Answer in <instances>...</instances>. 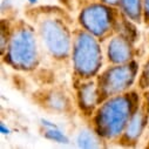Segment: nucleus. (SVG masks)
Returning <instances> with one entry per match:
<instances>
[{"instance_id":"obj_1","label":"nucleus","mask_w":149,"mask_h":149,"mask_svg":"<svg viewBox=\"0 0 149 149\" xmlns=\"http://www.w3.org/2000/svg\"><path fill=\"white\" fill-rule=\"evenodd\" d=\"M141 104L142 95L135 89L111 96L95 110L91 119L92 127L104 142H116Z\"/></svg>"},{"instance_id":"obj_2","label":"nucleus","mask_w":149,"mask_h":149,"mask_svg":"<svg viewBox=\"0 0 149 149\" xmlns=\"http://www.w3.org/2000/svg\"><path fill=\"white\" fill-rule=\"evenodd\" d=\"M34 27L47 54L55 61L70 59L73 31L63 15L54 11H42L33 15Z\"/></svg>"},{"instance_id":"obj_3","label":"nucleus","mask_w":149,"mask_h":149,"mask_svg":"<svg viewBox=\"0 0 149 149\" xmlns=\"http://www.w3.org/2000/svg\"><path fill=\"white\" fill-rule=\"evenodd\" d=\"M39 36L34 25L26 20L13 22L8 46L1 55L3 62L20 72H32L40 63Z\"/></svg>"},{"instance_id":"obj_4","label":"nucleus","mask_w":149,"mask_h":149,"mask_svg":"<svg viewBox=\"0 0 149 149\" xmlns=\"http://www.w3.org/2000/svg\"><path fill=\"white\" fill-rule=\"evenodd\" d=\"M70 61L79 81L96 78L103 63L101 40L82 27L74 29Z\"/></svg>"},{"instance_id":"obj_5","label":"nucleus","mask_w":149,"mask_h":149,"mask_svg":"<svg viewBox=\"0 0 149 149\" xmlns=\"http://www.w3.org/2000/svg\"><path fill=\"white\" fill-rule=\"evenodd\" d=\"M121 11L100 0L82 5L78 15L79 26L92 33L99 40H106L115 34Z\"/></svg>"},{"instance_id":"obj_6","label":"nucleus","mask_w":149,"mask_h":149,"mask_svg":"<svg viewBox=\"0 0 149 149\" xmlns=\"http://www.w3.org/2000/svg\"><path fill=\"white\" fill-rule=\"evenodd\" d=\"M139 72L140 65L136 60L121 65H110L104 70L100 72L95 78L100 101L103 102L111 96L130 91L137 81Z\"/></svg>"},{"instance_id":"obj_7","label":"nucleus","mask_w":149,"mask_h":149,"mask_svg":"<svg viewBox=\"0 0 149 149\" xmlns=\"http://www.w3.org/2000/svg\"><path fill=\"white\" fill-rule=\"evenodd\" d=\"M75 101L80 113L85 118L92 119L95 110L101 103L95 78L88 80H81L78 82Z\"/></svg>"},{"instance_id":"obj_8","label":"nucleus","mask_w":149,"mask_h":149,"mask_svg":"<svg viewBox=\"0 0 149 149\" xmlns=\"http://www.w3.org/2000/svg\"><path fill=\"white\" fill-rule=\"evenodd\" d=\"M106 55L110 65H121L135 60V48L133 41L123 33L114 34L109 38Z\"/></svg>"},{"instance_id":"obj_9","label":"nucleus","mask_w":149,"mask_h":149,"mask_svg":"<svg viewBox=\"0 0 149 149\" xmlns=\"http://www.w3.org/2000/svg\"><path fill=\"white\" fill-rule=\"evenodd\" d=\"M148 125H149V114L147 113L144 107L141 104L140 108L135 111L133 118L130 119V121L128 122L121 136L116 140V143L127 148L136 147L140 139L148 128Z\"/></svg>"},{"instance_id":"obj_10","label":"nucleus","mask_w":149,"mask_h":149,"mask_svg":"<svg viewBox=\"0 0 149 149\" xmlns=\"http://www.w3.org/2000/svg\"><path fill=\"white\" fill-rule=\"evenodd\" d=\"M35 95V94H34ZM35 100L40 107L52 111V113L63 114L69 113L73 109V102L70 96L61 88H49L36 93Z\"/></svg>"},{"instance_id":"obj_11","label":"nucleus","mask_w":149,"mask_h":149,"mask_svg":"<svg viewBox=\"0 0 149 149\" xmlns=\"http://www.w3.org/2000/svg\"><path fill=\"white\" fill-rule=\"evenodd\" d=\"M119 8L130 22L137 25L143 22V0H120Z\"/></svg>"},{"instance_id":"obj_12","label":"nucleus","mask_w":149,"mask_h":149,"mask_svg":"<svg viewBox=\"0 0 149 149\" xmlns=\"http://www.w3.org/2000/svg\"><path fill=\"white\" fill-rule=\"evenodd\" d=\"M104 140L95 132L93 127L82 128L77 136V146L79 148H100Z\"/></svg>"},{"instance_id":"obj_13","label":"nucleus","mask_w":149,"mask_h":149,"mask_svg":"<svg viewBox=\"0 0 149 149\" xmlns=\"http://www.w3.org/2000/svg\"><path fill=\"white\" fill-rule=\"evenodd\" d=\"M12 28L13 22H11L8 19H1V22H0V53H1V55L5 53L8 46Z\"/></svg>"},{"instance_id":"obj_14","label":"nucleus","mask_w":149,"mask_h":149,"mask_svg":"<svg viewBox=\"0 0 149 149\" xmlns=\"http://www.w3.org/2000/svg\"><path fill=\"white\" fill-rule=\"evenodd\" d=\"M44 137L52 141V142H55V143H61V144H68L69 143L68 136L59 127L46 128L44 132Z\"/></svg>"},{"instance_id":"obj_15","label":"nucleus","mask_w":149,"mask_h":149,"mask_svg":"<svg viewBox=\"0 0 149 149\" xmlns=\"http://www.w3.org/2000/svg\"><path fill=\"white\" fill-rule=\"evenodd\" d=\"M136 82H137V88L141 92H144L146 89L149 88V59L141 67Z\"/></svg>"},{"instance_id":"obj_16","label":"nucleus","mask_w":149,"mask_h":149,"mask_svg":"<svg viewBox=\"0 0 149 149\" xmlns=\"http://www.w3.org/2000/svg\"><path fill=\"white\" fill-rule=\"evenodd\" d=\"M143 22L149 26V0H143Z\"/></svg>"},{"instance_id":"obj_17","label":"nucleus","mask_w":149,"mask_h":149,"mask_svg":"<svg viewBox=\"0 0 149 149\" xmlns=\"http://www.w3.org/2000/svg\"><path fill=\"white\" fill-rule=\"evenodd\" d=\"M142 106L147 110V113L149 114V88L142 92Z\"/></svg>"},{"instance_id":"obj_18","label":"nucleus","mask_w":149,"mask_h":149,"mask_svg":"<svg viewBox=\"0 0 149 149\" xmlns=\"http://www.w3.org/2000/svg\"><path fill=\"white\" fill-rule=\"evenodd\" d=\"M0 133H1L3 135H10L11 134V129L5 125V122L0 123Z\"/></svg>"},{"instance_id":"obj_19","label":"nucleus","mask_w":149,"mask_h":149,"mask_svg":"<svg viewBox=\"0 0 149 149\" xmlns=\"http://www.w3.org/2000/svg\"><path fill=\"white\" fill-rule=\"evenodd\" d=\"M100 1L107 5H110V6H114V7H119V4H120V0H100Z\"/></svg>"},{"instance_id":"obj_20","label":"nucleus","mask_w":149,"mask_h":149,"mask_svg":"<svg viewBox=\"0 0 149 149\" xmlns=\"http://www.w3.org/2000/svg\"><path fill=\"white\" fill-rule=\"evenodd\" d=\"M79 3H81L82 5H86L88 3H93V1H97V0H78Z\"/></svg>"},{"instance_id":"obj_21","label":"nucleus","mask_w":149,"mask_h":149,"mask_svg":"<svg viewBox=\"0 0 149 149\" xmlns=\"http://www.w3.org/2000/svg\"><path fill=\"white\" fill-rule=\"evenodd\" d=\"M38 1H39V0H28V4L29 5H35Z\"/></svg>"},{"instance_id":"obj_22","label":"nucleus","mask_w":149,"mask_h":149,"mask_svg":"<svg viewBox=\"0 0 149 149\" xmlns=\"http://www.w3.org/2000/svg\"><path fill=\"white\" fill-rule=\"evenodd\" d=\"M146 148H148V149H149V139H148V141H147V144H146Z\"/></svg>"}]
</instances>
